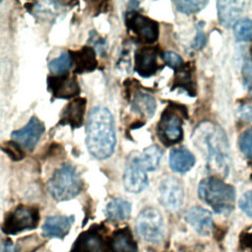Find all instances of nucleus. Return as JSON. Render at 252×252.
Here are the masks:
<instances>
[{"mask_svg": "<svg viewBox=\"0 0 252 252\" xmlns=\"http://www.w3.org/2000/svg\"><path fill=\"white\" fill-rule=\"evenodd\" d=\"M192 140L200 153L204 155L208 169L217 176L226 177L231 165V158L224 131L219 125L205 121L195 128Z\"/></svg>", "mask_w": 252, "mask_h": 252, "instance_id": "obj_1", "label": "nucleus"}, {"mask_svg": "<svg viewBox=\"0 0 252 252\" xmlns=\"http://www.w3.org/2000/svg\"><path fill=\"white\" fill-rule=\"evenodd\" d=\"M86 134V144L93 157L105 159L113 154L116 144L114 120L107 108L96 106L91 110Z\"/></svg>", "mask_w": 252, "mask_h": 252, "instance_id": "obj_2", "label": "nucleus"}, {"mask_svg": "<svg viewBox=\"0 0 252 252\" xmlns=\"http://www.w3.org/2000/svg\"><path fill=\"white\" fill-rule=\"evenodd\" d=\"M198 195L218 214H229L233 210L234 188L216 176L201 180L198 186Z\"/></svg>", "mask_w": 252, "mask_h": 252, "instance_id": "obj_3", "label": "nucleus"}, {"mask_svg": "<svg viewBox=\"0 0 252 252\" xmlns=\"http://www.w3.org/2000/svg\"><path fill=\"white\" fill-rule=\"evenodd\" d=\"M82 186V179L71 164H63L57 168L47 183L50 195L57 201L74 198L81 192Z\"/></svg>", "mask_w": 252, "mask_h": 252, "instance_id": "obj_4", "label": "nucleus"}, {"mask_svg": "<svg viewBox=\"0 0 252 252\" xmlns=\"http://www.w3.org/2000/svg\"><path fill=\"white\" fill-rule=\"evenodd\" d=\"M185 110L177 104H170L163 110L158 124V136L164 145L169 146L181 141L183 137L182 117L185 115Z\"/></svg>", "mask_w": 252, "mask_h": 252, "instance_id": "obj_5", "label": "nucleus"}, {"mask_svg": "<svg viewBox=\"0 0 252 252\" xmlns=\"http://www.w3.org/2000/svg\"><path fill=\"white\" fill-rule=\"evenodd\" d=\"M138 234L148 242H158L163 237L164 224L159 211L154 207H148L141 211L136 220Z\"/></svg>", "mask_w": 252, "mask_h": 252, "instance_id": "obj_6", "label": "nucleus"}, {"mask_svg": "<svg viewBox=\"0 0 252 252\" xmlns=\"http://www.w3.org/2000/svg\"><path fill=\"white\" fill-rule=\"evenodd\" d=\"M37 210L32 207L19 206L10 213L5 220L3 230L9 234H15L36 226L38 221Z\"/></svg>", "mask_w": 252, "mask_h": 252, "instance_id": "obj_7", "label": "nucleus"}, {"mask_svg": "<svg viewBox=\"0 0 252 252\" xmlns=\"http://www.w3.org/2000/svg\"><path fill=\"white\" fill-rule=\"evenodd\" d=\"M126 25L130 32L141 42L153 43L158 37V25L152 19L137 12L131 11L125 17Z\"/></svg>", "mask_w": 252, "mask_h": 252, "instance_id": "obj_8", "label": "nucleus"}, {"mask_svg": "<svg viewBox=\"0 0 252 252\" xmlns=\"http://www.w3.org/2000/svg\"><path fill=\"white\" fill-rule=\"evenodd\" d=\"M139 153H132L126 163L123 174V184L126 191L131 193L142 192L148 186L147 171L141 166L138 158Z\"/></svg>", "mask_w": 252, "mask_h": 252, "instance_id": "obj_9", "label": "nucleus"}, {"mask_svg": "<svg viewBox=\"0 0 252 252\" xmlns=\"http://www.w3.org/2000/svg\"><path fill=\"white\" fill-rule=\"evenodd\" d=\"M184 200V190L180 181L173 177L167 176L159 184V202L169 211H177L182 206Z\"/></svg>", "mask_w": 252, "mask_h": 252, "instance_id": "obj_10", "label": "nucleus"}, {"mask_svg": "<svg viewBox=\"0 0 252 252\" xmlns=\"http://www.w3.org/2000/svg\"><path fill=\"white\" fill-rule=\"evenodd\" d=\"M43 131V123L36 117H32L25 127L12 132L11 138L20 147L32 151L37 144Z\"/></svg>", "mask_w": 252, "mask_h": 252, "instance_id": "obj_11", "label": "nucleus"}, {"mask_svg": "<svg viewBox=\"0 0 252 252\" xmlns=\"http://www.w3.org/2000/svg\"><path fill=\"white\" fill-rule=\"evenodd\" d=\"M184 220L199 234L208 236L214 228V221L211 213L202 207H192L184 214Z\"/></svg>", "mask_w": 252, "mask_h": 252, "instance_id": "obj_12", "label": "nucleus"}, {"mask_svg": "<svg viewBox=\"0 0 252 252\" xmlns=\"http://www.w3.org/2000/svg\"><path fill=\"white\" fill-rule=\"evenodd\" d=\"M47 85L52 94L58 98H70L80 92L77 80L67 74L49 77Z\"/></svg>", "mask_w": 252, "mask_h": 252, "instance_id": "obj_13", "label": "nucleus"}, {"mask_svg": "<svg viewBox=\"0 0 252 252\" xmlns=\"http://www.w3.org/2000/svg\"><path fill=\"white\" fill-rule=\"evenodd\" d=\"M158 69L157 51L154 47H142L135 55V71L142 77L148 78Z\"/></svg>", "mask_w": 252, "mask_h": 252, "instance_id": "obj_14", "label": "nucleus"}, {"mask_svg": "<svg viewBox=\"0 0 252 252\" xmlns=\"http://www.w3.org/2000/svg\"><path fill=\"white\" fill-rule=\"evenodd\" d=\"M244 5L245 2L243 1H217V10L220 25L226 29H229L231 26H233L238 21V17L243 12Z\"/></svg>", "mask_w": 252, "mask_h": 252, "instance_id": "obj_15", "label": "nucleus"}, {"mask_svg": "<svg viewBox=\"0 0 252 252\" xmlns=\"http://www.w3.org/2000/svg\"><path fill=\"white\" fill-rule=\"evenodd\" d=\"M74 217L60 215L48 217L42 225V232L48 237L62 238L69 232Z\"/></svg>", "mask_w": 252, "mask_h": 252, "instance_id": "obj_16", "label": "nucleus"}, {"mask_svg": "<svg viewBox=\"0 0 252 252\" xmlns=\"http://www.w3.org/2000/svg\"><path fill=\"white\" fill-rule=\"evenodd\" d=\"M86 109V99L79 97L68 103L62 111L60 124L71 125L78 128L83 124Z\"/></svg>", "mask_w": 252, "mask_h": 252, "instance_id": "obj_17", "label": "nucleus"}, {"mask_svg": "<svg viewBox=\"0 0 252 252\" xmlns=\"http://www.w3.org/2000/svg\"><path fill=\"white\" fill-rule=\"evenodd\" d=\"M71 58L73 64L76 65L75 72L76 73H84V72H92L95 69L97 62L95 58V52L92 47L85 46L79 51H75L71 53Z\"/></svg>", "mask_w": 252, "mask_h": 252, "instance_id": "obj_18", "label": "nucleus"}, {"mask_svg": "<svg viewBox=\"0 0 252 252\" xmlns=\"http://www.w3.org/2000/svg\"><path fill=\"white\" fill-rule=\"evenodd\" d=\"M195 163L194 155L184 148L173 149L169 155V165L172 170L179 173L189 171Z\"/></svg>", "mask_w": 252, "mask_h": 252, "instance_id": "obj_19", "label": "nucleus"}, {"mask_svg": "<svg viewBox=\"0 0 252 252\" xmlns=\"http://www.w3.org/2000/svg\"><path fill=\"white\" fill-rule=\"evenodd\" d=\"M132 109L138 112L144 118H151L157 108L155 98L144 93H138L135 94L132 102H131Z\"/></svg>", "mask_w": 252, "mask_h": 252, "instance_id": "obj_20", "label": "nucleus"}, {"mask_svg": "<svg viewBox=\"0 0 252 252\" xmlns=\"http://www.w3.org/2000/svg\"><path fill=\"white\" fill-rule=\"evenodd\" d=\"M161 157L162 150L157 145H152L146 148L143 153L138 154L139 162L146 171L156 170L158 167Z\"/></svg>", "mask_w": 252, "mask_h": 252, "instance_id": "obj_21", "label": "nucleus"}, {"mask_svg": "<svg viewBox=\"0 0 252 252\" xmlns=\"http://www.w3.org/2000/svg\"><path fill=\"white\" fill-rule=\"evenodd\" d=\"M130 213L131 204L121 198L110 201L105 209V215L111 220H124L129 218Z\"/></svg>", "mask_w": 252, "mask_h": 252, "instance_id": "obj_22", "label": "nucleus"}, {"mask_svg": "<svg viewBox=\"0 0 252 252\" xmlns=\"http://www.w3.org/2000/svg\"><path fill=\"white\" fill-rule=\"evenodd\" d=\"M111 244L114 252H137V246L127 230L117 232L113 236Z\"/></svg>", "mask_w": 252, "mask_h": 252, "instance_id": "obj_23", "label": "nucleus"}, {"mask_svg": "<svg viewBox=\"0 0 252 252\" xmlns=\"http://www.w3.org/2000/svg\"><path fill=\"white\" fill-rule=\"evenodd\" d=\"M72 65H73V61H72L71 55L69 53L64 52L60 54L59 57L51 60L48 64V68L54 76H59V75L66 74L68 70L71 69Z\"/></svg>", "mask_w": 252, "mask_h": 252, "instance_id": "obj_24", "label": "nucleus"}, {"mask_svg": "<svg viewBox=\"0 0 252 252\" xmlns=\"http://www.w3.org/2000/svg\"><path fill=\"white\" fill-rule=\"evenodd\" d=\"M233 34L238 41L252 40V20L240 19L233 25Z\"/></svg>", "mask_w": 252, "mask_h": 252, "instance_id": "obj_25", "label": "nucleus"}, {"mask_svg": "<svg viewBox=\"0 0 252 252\" xmlns=\"http://www.w3.org/2000/svg\"><path fill=\"white\" fill-rule=\"evenodd\" d=\"M78 252H102L101 239L95 234H87L79 242Z\"/></svg>", "mask_w": 252, "mask_h": 252, "instance_id": "obj_26", "label": "nucleus"}, {"mask_svg": "<svg viewBox=\"0 0 252 252\" xmlns=\"http://www.w3.org/2000/svg\"><path fill=\"white\" fill-rule=\"evenodd\" d=\"M173 3L179 12L183 14H194L203 10L209 2L203 0H183L174 1Z\"/></svg>", "mask_w": 252, "mask_h": 252, "instance_id": "obj_27", "label": "nucleus"}, {"mask_svg": "<svg viewBox=\"0 0 252 252\" xmlns=\"http://www.w3.org/2000/svg\"><path fill=\"white\" fill-rule=\"evenodd\" d=\"M239 149L241 153L252 159V127L246 129L239 138Z\"/></svg>", "mask_w": 252, "mask_h": 252, "instance_id": "obj_28", "label": "nucleus"}, {"mask_svg": "<svg viewBox=\"0 0 252 252\" xmlns=\"http://www.w3.org/2000/svg\"><path fill=\"white\" fill-rule=\"evenodd\" d=\"M177 71V70H176ZM191 71H188L186 68L184 69L183 66L178 69L177 77H176V86L178 88H183L188 93H190L189 89H192V82H191Z\"/></svg>", "mask_w": 252, "mask_h": 252, "instance_id": "obj_29", "label": "nucleus"}, {"mask_svg": "<svg viewBox=\"0 0 252 252\" xmlns=\"http://www.w3.org/2000/svg\"><path fill=\"white\" fill-rule=\"evenodd\" d=\"M238 206L247 217L252 218V191H247L240 197Z\"/></svg>", "mask_w": 252, "mask_h": 252, "instance_id": "obj_30", "label": "nucleus"}, {"mask_svg": "<svg viewBox=\"0 0 252 252\" xmlns=\"http://www.w3.org/2000/svg\"><path fill=\"white\" fill-rule=\"evenodd\" d=\"M162 58H163V61L171 68L175 69V70H178L179 68H181L183 66V60L182 58L176 54L175 52H172V51H166L163 53L162 55Z\"/></svg>", "mask_w": 252, "mask_h": 252, "instance_id": "obj_31", "label": "nucleus"}, {"mask_svg": "<svg viewBox=\"0 0 252 252\" xmlns=\"http://www.w3.org/2000/svg\"><path fill=\"white\" fill-rule=\"evenodd\" d=\"M242 75L244 80V85L248 90H252V64L248 60L244 62L242 68Z\"/></svg>", "mask_w": 252, "mask_h": 252, "instance_id": "obj_32", "label": "nucleus"}, {"mask_svg": "<svg viewBox=\"0 0 252 252\" xmlns=\"http://www.w3.org/2000/svg\"><path fill=\"white\" fill-rule=\"evenodd\" d=\"M4 151L13 158V159H21L23 158V153L21 152L19 145H17L16 143L12 142L7 144L4 147Z\"/></svg>", "mask_w": 252, "mask_h": 252, "instance_id": "obj_33", "label": "nucleus"}, {"mask_svg": "<svg viewBox=\"0 0 252 252\" xmlns=\"http://www.w3.org/2000/svg\"><path fill=\"white\" fill-rule=\"evenodd\" d=\"M237 114L240 119L252 122V107L250 105H242L238 111Z\"/></svg>", "mask_w": 252, "mask_h": 252, "instance_id": "obj_34", "label": "nucleus"}, {"mask_svg": "<svg viewBox=\"0 0 252 252\" xmlns=\"http://www.w3.org/2000/svg\"><path fill=\"white\" fill-rule=\"evenodd\" d=\"M205 42H206V36H205L203 31L198 30L197 35H196V37L194 39V47L197 48V49H200V48H202L204 46Z\"/></svg>", "mask_w": 252, "mask_h": 252, "instance_id": "obj_35", "label": "nucleus"}, {"mask_svg": "<svg viewBox=\"0 0 252 252\" xmlns=\"http://www.w3.org/2000/svg\"><path fill=\"white\" fill-rule=\"evenodd\" d=\"M0 252H17L16 246L9 240L0 244Z\"/></svg>", "mask_w": 252, "mask_h": 252, "instance_id": "obj_36", "label": "nucleus"}]
</instances>
